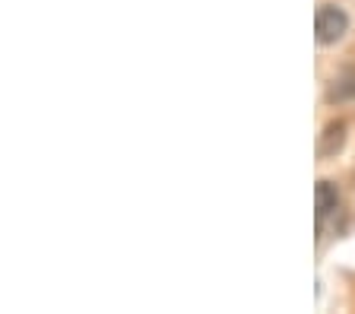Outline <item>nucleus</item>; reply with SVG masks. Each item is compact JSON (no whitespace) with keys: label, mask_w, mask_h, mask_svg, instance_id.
<instances>
[{"label":"nucleus","mask_w":355,"mask_h":314,"mask_svg":"<svg viewBox=\"0 0 355 314\" xmlns=\"http://www.w3.org/2000/svg\"><path fill=\"white\" fill-rule=\"evenodd\" d=\"M349 32V13L336 3H320L314 13V38L318 45H336Z\"/></svg>","instance_id":"1"},{"label":"nucleus","mask_w":355,"mask_h":314,"mask_svg":"<svg viewBox=\"0 0 355 314\" xmlns=\"http://www.w3.org/2000/svg\"><path fill=\"white\" fill-rule=\"evenodd\" d=\"M314 207H318V229H324L327 219L336 216V209H340V191L333 181H318L314 187Z\"/></svg>","instance_id":"2"},{"label":"nucleus","mask_w":355,"mask_h":314,"mask_svg":"<svg viewBox=\"0 0 355 314\" xmlns=\"http://www.w3.org/2000/svg\"><path fill=\"white\" fill-rule=\"evenodd\" d=\"M327 102L343 105V102H355V67H346L330 80V89H327Z\"/></svg>","instance_id":"3"},{"label":"nucleus","mask_w":355,"mask_h":314,"mask_svg":"<svg viewBox=\"0 0 355 314\" xmlns=\"http://www.w3.org/2000/svg\"><path fill=\"white\" fill-rule=\"evenodd\" d=\"M346 146V121H330L320 134V143H318V152L320 159H330Z\"/></svg>","instance_id":"4"}]
</instances>
